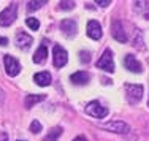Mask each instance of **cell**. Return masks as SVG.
<instances>
[{"label": "cell", "mask_w": 149, "mask_h": 141, "mask_svg": "<svg viewBox=\"0 0 149 141\" xmlns=\"http://www.w3.org/2000/svg\"><path fill=\"white\" fill-rule=\"evenodd\" d=\"M33 79H35V83H37L38 86H41V87H46V86L51 84V75H49V72L37 73V75L33 76Z\"/></svg>", "instance_id": "5bb4252c"}, {"label": "cell", "mask_w": 149, "mask_h": 141, "mask_svg": "<svg viewBox=\"0 0 149 141\" xmlns=\"http://www.w3.org/2000/svg\"><path fill=\"white\" fill-rule=\"evenodd\" d=\"M73 141H87V140L84 138V136H78V138H74Z\"/></svg>", "instance_id": "484cf974"}, {"label": "cell", "mask_w": 149, "mask_h": 141, "mask_svg": "<svg viewBox=\"0 0 149 141\" xmlns=\"http://www.w3.org/2000/svg\"><path fill=\"white\" fill-rule=\"evenodd\" d=\"M30 132H33V133H38V132H41V124H40V121H33L30 124Z\"/></svg>", "instance_id": "7402d4cb"}, {"label": "cell", "mask_w": 149, "mask_h": 141, "mask_svg": "<svg viewBox=\"0 0 149 141\" xmlns=\"http://www.w3.org/2000/svg\"><path fill=\"white\" fill-rule=\"evenodd\" d=\"M2 103H3V90L0 89V106H2Z\"/></svg>", "instance_id": "d4e9b609"}, {"label": "cell", "mask_w": 149, "mask_h": 141, "mask_svg": "<svg viewBox=\"0 0 149 141\" xmlns=\"http://www.w3.org/2000/svg\"><path fill=\"white\" fill-rule=\"evenodd\" d=\"M0 44H2V46L8 44V40H6V38H3V37H0Z\"/></svg>", "instance_id": "cb8c5ba5"}, {"label": "cell", "mask_w": 149, "mask_h": 141, "mask_svg": "<svg viewBox=\"0 0 149 141\" xmlns=\"http://www.w3.org/2000/svg\"><path fill=\"white\" fill-rule=\"evenodd\" d=\"M103 128L109 130V132H114V133H129L130 127L122 121H111V122H106V124L102 125Z\"/></svg>", "instance_id": "ba28073f"}, {"label": "cell", "mask_w": 149, "mask_h": 141, "mask_svg": "<svg viewBox=\"0 0 149 141\" xmlns=\"http://www.w3.org/2000/svg\"><path fill=\"white\" fill-rule=\"evenodd\" d=\"M86 32H87V35H89L92 40H100L102 35H103V32H102V26L95 19H91L89 22H87Z\"/></svg>", "instance_id": "9c48e42d"}, {"label": "cell", "mask_w": 149, "mask_h": 141, "mask_svg": "<svg viewBox=\"0 0 149 141\" xmlns=\"http://www.w3.org/2000/svg\"><path fill=\"white\" fill-rule=\"evenodd\" d=\"M124 65H125L127 70H130V72L133 73H141L143 72V68H141V63L136 60V57L132 54H127L125 59H124Z\"/></svg>", "instance_id": "30bf717a"}, {"label": "cell", "mask_w": 149, "mask_h": 141, "mask_svg": "<svg viewBox=\"0 0 149 141\" xmlns=\"http://www.w3.org/2000/svg\"><path fill=\"white\" fill-rule=\"evenodd\" d=\"M46 57H48V49H46V46H40L33 54V62L35 63H43L46 60Z\"/></svg>", "instance_id": "9a60e30c"}, {"label": "cell", "mask_w": 149, "mask_h": 141, "mask_svg": "<svg viewBox=\"0 0 149 141\" xmlns=\"http://www.w3.org/2000/svg\"><path fill=\"white\" fill-rule=\"evenodd\" d=\"M3 62H5V70H6V75L8 76H17L19 75L21 63L17 62L15 57H11V56H5Z\"/></svg>", "instance_id": "8992f818"}, {"label": "cell", "mask_w": 149, "mask_h": 141, "mask_svg": "<svg viewBox=\"0 0 149 141\" xmlns=\"http://www.w3.org/2000/svg\"><path fill=\"white\" fill-rule=\"evenodd\" d=\"M45 100V95H33V94H29L26 97V100H24V105H26V108H30L33 106L35 103H38V101H43Z\"/></svg>", "instance_id": "2e32d148"}, {"label": "cell", "mask_w": 149, "mask_h": 141, "mask_svg": "<svg viewBox=\"0 0 149 141\" xmlns=\"http://www.w3.org/2000/svg\"><path fill=\"white\" fill-rule=\"evenodd\" d=\"M97 68L105 70V72H108V73L114 72V60H113L111 49H105V52L102 54V57L98 59V62H97Z\"/></svg>", "instance_id": "7a4b0ae2"}, {"label": "cell", "mask_w": 149, "mask_h": 141, "mask_svg": "<svg viewBox=\"0 0 149 141\" xmlns=\"http://www.w3.org/2000/svg\"><path fill=\"white\" fill-rule=\"evenodd\" d=\"M111 35L114 40H118L119 43H127V35H125V30L122 27V22L120 21H113L111 24Z\"/></svg>", "instance_id": "52a82bcc"}, {"label": "cell", "mask_w": 149, "mask_h": 141, "mask_svg": "<svg viewBox=\"0 0 149 141\" xmlns=\"http://www.w3.org/2000/svg\"><path fill=\"white\" fill-rule=\"evenodd\" d=\"M26 24L32 30H38V27H40V22H38V19H35V17H27Z\"/></svg>", "instance_id": "ac0fdd59"}, {"label": "cell", "mask_w": 149, "mask_h": 141, "mask_svg": "<svg viewBox=\"0 0 149 141\" xmlns=\"http://www.w3.org/2000/svg\"><path fill=\"white\" fill-rule=\"evenodd\" d=\"M109 3H111L109 0H106V2H105V0H97V5H100V6H108Z\"/></svg>", "instance_id": "603a6c76"}, {"label": "cell", "mask_w": 149, "mask_h": 141, "mask_svg": "<svg viewBox=\"0 0 149 141\" xmlns=\"http://www.w3.org/2000/svg\"><path fill=\"white\" fill-rule=\"evenodd\" d=\"M79 60L83 62V63H87L91 60V52H87V51H81L79 52Z\"/></svg>", "instance_id": "44dd1931"}, {"label": "cell", "mask_w": 149, "mask_h": 141, "mask_svg": "<svg viewBox=\"0 0 149 141\" xmlns=\"http://www.w3.org/2000/svg\"><path fill=\"white\" fill-rule=\"evenodd\" d=\"M146 17H148V19H149V10H148V13H146Z\"/></svg>", "instance_id": "4316f807"}, {"label": "cell", "mask_w": 149, "mask_h": 141, "mask_svg": "<svg viewBox=\"0 0 149 141\" xmlns=\"http://www.w3.org/2000/svg\"><path fill=\"white\" fill-rule=\"evenodd\" d=\"M74 5H76L74 2H60L59 3V8L60 10H73Z\"/></svg>", "instance_id": "ffe728a7"}, {"label": "cell", "mask_w": 149, "mask_h": 141, "mask_svg": "<svg viewBox=\"0 0 149 141\" xmlns=\"http://www.w3.org/2000/svg\"><path fill=\"white\" fill-rule=\"evenodd\" d=\"M148 105H149V101H148Z\"/></svg>", "instance_id": "83f0119b"}, {"label": "cell", "mask_w": 149, "mask_h": 141, "mask_svg": "<svg viewBox=\"0 0 149 141\" xmlns=\"http://www.w3.org/2000/svg\"><path fill=\"white\" fill-rule=\"evenodd\" d=\"M143 92H144V89L141 84H125V94H127L129 103L136 105L141 100V97H143Z\"/></svg>", "instance_id": "6da1fadb"}, {"label": "cell", "mask_w": 149, "mask_h": 141, "mask_svg": "<svg viewBox=\"0 0 149 141\" xmlns=\"http://www.w3.org/2000/svg\"><path fill=\"white\" fill-rule=\"evenodd\" d=\"M52 57H54V67H57V68H62L67 63V60H68L67 51L62 46H59V44H56V46L52 48Z\"/></svg>", "instance_id": "5b68a950"}, {"label": "cell", "mask_w": 149, "mask_h": 141, "mask_svg": "<svg viewBox=\"0 0 149 141\" xmlns=\"http://www.w3.org/2000/svg\"><path fill=\"white\" fill-rule=\"evenodd\" d=\"M16 13H17V5L11 3L8 5L2 13H0V26H11L16 19Z\"/></svg>", "instance_id": "3957f363"}, {"label": "cell", "mask_w": 149, "mask_h": 141, "mask_svg": "<svg viewBox=\"0 0 149 141\" xmlns=\"http://www.w3.org/2000/svg\"><path fill=\"white\" fill-rule=\"evenodd\" d=\"M19 141H21V140H19Z\"/></svg>", "instance_id": "f1b7e54d"}, {"label": "cell", "mask_w": 149, "mask_h": 141, "mask_svg": "<svg viewBox=\"0 0 149 141\" xmlns=\"http://www.w3.org/2000/svg\"><path fill=\"white\" fill-rule=\"evenodd\" d=\"M32 37L29 33H24V32H17V35H16V44L19 46L21 49H27L32 44Z\"/></svg>", "instance_id": "4fadbf2b"}, {"label": "cell", "mask_w": 149, "mask_h": 141, "mask_svg": "<svg viewBox=\"0 0 149 141\" xmlns=\"http://www.w3.org/2000/svg\"><path fill=\"white\" fill-rule=\"evenodd\" d=\"M60 30L67 37H73V35H76V22L73 19H63L60 22Z\"/></svg>", "instance_id": "8fae6325"}, {"label": "cell", "mask_w": 149, "mask_h": 141, "mask_svg": "<svg viewBox=\"0 0 149 141\" xmlns=\"http://www.w3.org/2000/svg\"><path fill=\"white\" fill-rule=\"evenodd\" d=\"M70 79H72V83L76 84V86H84V84L89 83L91 75L86 73V72H76V73H73V75L70 76Z\"/></svg>", "instance_id": "7c38bea8"}, {"label": "cell", "mask_w": 149, "mask_h": 141, "mask_svg": "<svg viewBox=\"0 0 149 141\" xmlns=\"http://www.w3.org/2000/svg\"><path fill=\"white\" fill-rule=\"evenodd\" d=\"M45 0H43V2H29V3H27V5H29V6H27V8H29V11H33V10H38V8H41V5H45Z\"/></svg>", "instance_id": "d6986e66"}, {"label": "cell", "mask_w": 149, "mask_h": 141, "mask_svg": "<svg viewBox=\"0 0 149 141\" xmlns=\"http://www.w3.org/2000/svg\"><path fill=\"white\" fill-rule=\"evenodd\" d=\"M60 135H62V128H60V127H54V128L45 136V141H57V138Z\"/></svg>", "instance_id": "e0dca14e"}, {"label": "cell", "mask_w": 149, "mask_h": 141, "mask_svg": "<svg viewBox=\"0 0 149 141\" xmlns=\"http://www.w3.org/2000/svg\"><path fill=\"white\" fill-rule=\"evenodd\" d=\"M86 114L92 116V117H97V119H103L108 116V110H106L105 106H102L100 101H91V103H87L86 106Z\"/></svg>", "instance_id": "277c9868"}]
</instances>
